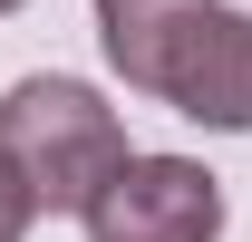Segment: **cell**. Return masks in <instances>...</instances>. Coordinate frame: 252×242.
I'll return each mask as SVG.
<instances>
[{"label":"cell","mask_w":252,"mask_h":242,"mask_svg":"<svg viewBox=\"0 0 252 242\" xmlns=\"http://www.w3.org/2000/svg\"><path fill=\"white\" fill-rule=\"evenodd\" d=\"M10 10H20V0H0V20H10Z\"/></svg>","instance_id":"5b68a950"},{"label":"cell","mask_w":252,"mask_h":242,"mask_svg":"<svg viewBox=\"0 0 252 242\" xmlns=\"http://www.w3.org/2000/svg\"><path fill=\"white\" fill-rule=\"evenodd\" d=\"M97 49L126 88L204 136H252V10L233 0H97Z\"/></svg>","instance_id":"6da1fadb"},{"label":"cell","mask_w":252,"mask_h":242,"mask_svg":"<svg viewBox=\"0 0 252 242\" xmlns=\"http://www.w3.org/2000/svg\"><path fill=\"white\" fill-rule=\"evenodd\" d=\"M126 155V117L88 78H20L0 97V165L30 184L39 213H78Z\"/></svg>","instance_id":"7a4b0ae2"},{"label":"cell","mask_w":252,"mask_h":242,"mask_svg":"<svg viewBox=\"0 0 252 242\" xmlns=\"http://www.w3.org/2000/svg\"><path fill=\"white\" fill-rule=\"evenodd\" d=\"M88 242H223V175L194 155H117V175L78 204Z\"/></svg>","instance_id":"3957f363"},{"label":"cell","mask_w":252,"mask_h":242,"mask_svg":"<svg viewBox=\"0 0 252 242\" xmlns=\"http://www.w3.org/2000/svg\"><path fill=\"white\" fill-rule=\"evenodd\" d=\"M30 223H39V204H30V184H20L10 165H0V242H20Z\"/></svg>","instance_id":"277c9868"}]
</instances>
